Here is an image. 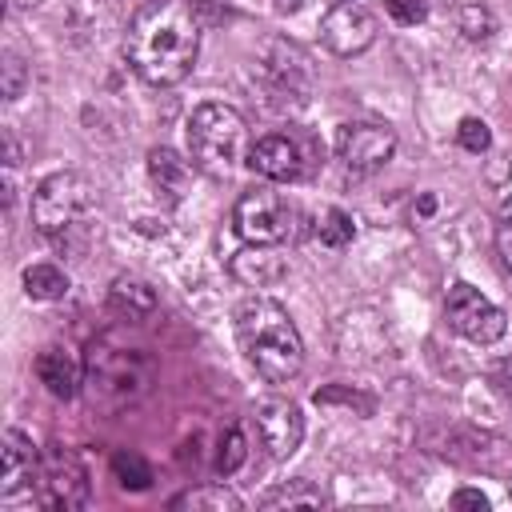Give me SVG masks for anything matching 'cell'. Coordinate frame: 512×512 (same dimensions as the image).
Segmentation results:
<instances>
[{"label":"cell","mask_w":512,"mask_h":512,"mask_svg":"<svg viewBox=\"0 0 512 512\" xmlns=\"http://www.w3.org/2000/svg\"><path fill=\"white\" fill-rule=\"evenodd\" d=\"M292 220H296V208L288 204V196L264 184L244 192L232 208V228L244 244H284L292 236Z\"/></svg>","instance_id":"cell-7"},{"label":"cell","mask_w":512,"mask_h":512,"mask_svg":"<svg viewBox=\"0 0 512 512\" xmlns=\"http://www.w3.org/2000/svg\"><path fill=\"white\" fill-rule=\"evenodd\" d=\"M124 56L152 88L180 84L200 56V16L192 0H144L124 32Z\"/></svg>","instance_id":"cell-1"},{"label":"cell","mask_w":512,"mask_h":512,"mask_svg":"<svg viewBox=\"0 0 512 512\" xmlns=\"http://www.w3.org/2000/svg\"><path fill=\"white\" fill-rule=\"evenodd\" d=\"M156 364L140 340L128 332H100L84 356V404L96 416H120L152 392Z\"/></svg>","instance_id":"cell-2"},{"label":"cell","mask_w":512,"mask_h":512,"mask_svg":"<svg viewBox=\"0 0 512 512\" xmlns=\"http://www.w3.org/2000/svg\"><path fill=\"white\" fill-rule=\"evenodd\" d=\"M248 164L268 180H296L304 176V148L288 132H268L248 148Z\"/></svg>","instance_id":"cell-12"},{"label":"cell","mask_w":512,"mask_h":512,"mask_svg":"<svg viewBox=\"0 0 512 512\" xmlns=\"http://www.w3.org/2000/svg\"><path fill=\"white\" fill-rule=\"evenodd\" d=\"M456 144H460L464 152L480 156V152L492 148V132H488V124H484L480 116H464V120L456 124Z\"/></svg>","instance_id":"cell-25"},{"label":"cell","mask_w":512,"mask_h":512,"mask_svg":"<svg viewBox=\"0 0 512 512\" xmlns=\"http://www.w3.org/2000/svg\"><path fill=\"white\" fill-rule=\"evenodd\" d=\"M260 504L264 508H320V504H328V496L308 480H288L276 492H268Z\"/></svg>","instance_id":"cell-21"},{"label":"cell","mask_w":512,"mask_h":512,"mask_svg":"<svg viewBox=\"0 0 512 512\" xmlns=\"http://www.w3.org/2000/svg\"><path fill=\"white\" fill-rule=\"evenodd\" d=\"M108 304H112V312H120L128 320H144L156 312V288L140 276H116L108 288Z\"/></svg>","instance_id":"cell-17"},{"label":"cell","mask_w":512,"mask_h":512,"mask_svg":"<svg viewBox=\"0 0 512 512\" xmlns=\"http://www.w3.org/2000/svg\"><path fill=\"white\" fill-rule=\"evenodd\" d=\"M228 272L248 284V288H268L276 280H284L288 272V256L280 252V244H244L232 260H228Z\"/></svg>","instance_id":"cell-14"},{"label":"cell","mask_w":512,"mask_h":512,"mask_svg":"<svg viewBox=\"0 0 512 512\" xmlns=\"http://www.w3.org/2000/svg\"><path fill=\"white\" fill-rule=\"evenodd\" d=\"M312 232H316V240H320L324 248H348L352 236H356V220H352L344 208H324V212L316 216Z\"/></svg>","instance_id":"cell-20"},{"label":"cell","mask_w":512,"mask_h":512,"mask_svg":"<svg viewBox=\"0 0 512 512\" xmlns=\"http://www.w3.org/2000/svg\"><path fill=\"white\" fill-rule=\"evenodd\" d=\"M396 152V132L376 120H356L340 124L336 132V160L348 176H372L380 172Z\"/></svg>","instance_id":"cell-9"},{"label":"cell","mask_w":512,"mask_h":512,"mask_svg":"<svg viewBox=\"0 0 512 512\" xmlns=\"http://www.w3.org/2000/svg\"><path fill=\"white\" fill-rule=\"evenodd\" d=\"M272 4H276V12H296L304 0H272Z\"/></svg>","instance_id":"cell-32"},{"label":"cell","mask_w":512,"mask_h":512,"mask_svg":"<svg viewBox=\"0 0 512 512\" xmlns=\"http://www.w3.org/2000/svg\"><path fill=\"white\" fill-rule=\"evenodd\" d=\"M168 508H192V512H240L244 500L224 484H200L168 500Z\"/></svg>","instance_id":"cell-18"},{"label":"cell","mask_w":512,"mask_h":512,"mask_svg":"<svg viewBox=\"0 0 512 512\" xmlns=\"http://www.w3.org/2000/svg\"><path fill=\"white\" fill-rule=\"evenodd\" d=\"M416 212H420V216H432V212H436V196H420Z\"/></svg>","instance_id":"cell-31"},{"label":"cell","mask_w":512,"mask_h":512,"mask_svg":"<svg viewBox=\"0 0 512 512\" xmlns=\"http://www.w3.org/2000/svg\"><path fill=\"white\" fill-rule=\"evenodd\" d=\"M452 508H480V512H488V496L476 492V488H460V492H452Z\"/></svg>","instance_id":"cell-29"},{"label":"cell","mask_w":512,"mask_h":512,"mask_svg":"<svg viewBox=\"0 0 512 512\" xmlns=\"http://www.w3.org/2000/svg\"><path fill=\"white\" fill-rule=\"evenodd\" d=\"M184 136H188L192 164L212 180H228L240 168V160L248 156V128L232 104H216V100L200 104L188 116Z\"/></svg>","instance_id":"cell-4"},{"label":"cell","mask_w":512,"mask_h":512,"mask_svg":"<svg viewBox=\"0 0 512 512\" xmlns=\"http://www.w3.org/2000/svg\"><path fill=\"white\" fill-rule=\"evenodd\" d=\"M444 320L452 332H460L472 344H496L508 332V312L500 304H492L480 288H472L468 280H452L444 292Z\"/></svg>","instance_id":"cell-8"},{"label":"cell","mask_w":512,"mask_h":512,"mask_svg":"<svg viewBox=\"0 0 512 512\" xmlns=\"http://www.w3.org/2000/svg\"><path fill=\"white\" fill-rule=\"evenodd\" d=\"M96 200H100V192L84 172H52L32 192V224H36V232L60 240L92 216Z\"/></svg>","instance_id":"cell-5"},{"label":"cell","mask_w":512,"mask_h":512,"mask_svg":"<svg viewBox=\"0 0 512 512\" xmlns=\"http://www.w3.org/2000/svg\"><path fill=\"white\" fill-rule=\"evenodd\" d=\"M256 432H260V444L276 456V460H288L300 440H304V412L296 400L288 396H264L256 404Z\"/></svg>","instance_id":"cell-11"},{"label":"cell","mask_w":512,"mask_h":512,"mask_svg":"<svg viewBox=\"0 0 512 512\" xmlns=\"http://www.w3.org/2000/svg\"><path fill=\"white\" fill-rule=\"evenodd\" d=\"M508 492H512V484H508Z\"/></svg>","instance_id":"cell-33"},{"label":"cell","mask_w":512,"mask_h":512,"mask_svg":"<svg viewBox=\"0 0 512 512\" xmlns=\"http://www.w3.org/2000/svg\"><path fill=\"white\" fill-rule=\"evenodd\" d=\"M496 252H500V264L504 272L512 276V196L500 204L496 212Z\"/></svg>","instance_id":"cell-28"},{"label":"cell","mask_w":512,"mask_h":512,"mask_svg":"<svg viewBox=\"0 0 512 512\" xmlns=\"http://www.w3.org/2000/svg\"><path fill=\"white\" fill-rule=\"evenodd\" d=\"M460 32H464L468 40H488V36L496 32L492 8H484V4H464V8H460Z\"/></svg>","instance_id":"cell-24"},{"label":"cell","mask_w":512,"mask_h":512,"mask_svg":"<svg viewBox=\"0 0 512 512\" xmlns=\"http://www.w3.org/2000/svg\"><path fill=\"white\" fill-rule=\"evenodd\" d=\"M492 376H496V388L512 400V356H504V360L496 364V372H492Z\"/></svg>","instance_id":"cell-30"},{"label":"cell","mask_w":512,"mask_h":512,"mask_svg":"<svg viewBox=\"0 0 512 512\" xmlns=\"http://www.w3.org/2000/svg\"><path fill=\"white\" fill-rule=\"evenodd\" d=\"M0 76H4V100H20L24 96V84H28V64L16 52H4Z\"/></svg>","instance_id":"cell-26"},{"label":"cell","mask_w":512,"mask_h":512,"mask_svg":"<svg viewBox=\"0 0 512 512\" xmlns=\"http://www.w3.org/2000/svg\"><path fill=\"white\" fill-rule=\"evenodd\" d=\"M24 292L32 300H60L68 292V276L56 264H28L24 268Z\"/></svg>","instance_id":"cell-19"},{"label":"cell","mask_w":512,"mask_h":512,"mask_svg":"<svg viewBox=\"0 0 512 512\" xmlns=\"http://www.w3.org/2000/svg\"><path fill=\"white\" fill-rule=\"evenodd\" d=\"M244 460H248V436H244V428H240V424H228V428L220 432L216 472H220V476H232V472H236Z\"/></svg>","instance_id":"cell-23"},{"label":"cell","mask_w":512,"mask_h":512,"mask_svg":"<svg viewBox=\"0 0 512 512\" xmlns=\"http://www.w3.org/2000/svg\"><path fill=\"white\" fill-rule=\"evenodd\" d=\"M192 168L196 164H188L176 148H152L148 152V176H152V184L168 196V200H184V192H188V184H192Z\"/></svg>","instance_id":"cell-16"},{"label":"cell","mask_w":512,"mask_h":512,"mask_svg":"<svg viewBox=\"0 0 512 512\" xmlns=\"http://www.w3.org/2000/svg\"><path fill=\"white\" fill-rule=\"evenodd\" d=\"M36 460H40V452L32 448V440L20 428H8L4 432V448H0V496L8 504L20 496V488H28V496H32Z\"/></svg>","instance_id":"cell-13"},{"label":"cell","mask_w":512,"mask_h":512,"mask_svg":"<svg viewBox=\"0 0 512 512\" xmlns=\"http://www.w3.org/2000/svg\"><path fill=\"white\" fill-rule=\"evenodd\" d=\"M236 340H240L244 360L268 384H288L304 368L300 328L292 324L288 308L268 300V296H252V300L240 304V312H236Z\"/></svg>","instance_id":"cell-3"},{"label":"cell","mask_w":512,"mask_h":512,"mask_svg":"<svg viewBox=\"0 0 512 512\" xmlns=\"http://www.w3.org/2000/svg\"><path fill=\"white\" fill-rule=\"evenodd\" d=\"M36 376L56 400H68L84 388V364H76V356L68 348H56V344L36 356Z\"/></svg>","instance_id":"cell-15"},{"label":"cell","mask_w":512,"mask_h":512,"mask_svg":"<svg viewBox=\"0 0 512 512\" xmlns=\"http://www.w3.org/2000/svg\"><path fill=\"white\" fill-rule=\"evenodd\" d=\"M88 492H92V480H88L80 452L64 444H48L36 460L32 504L52 508V512H76L88 504Z\"/></svg>","instance_id":"cell-6"},{"label":"cell","mask_w":512,"mask_h":512,"mask_svg":"<svg viewBox=\"0 0 512 512\" xmlns=\"http://www.w3.org/2000/svg\"><path fill=\"white\" fill-rule=\"evenodd\" d=\"M320 40L328 52L336 56H360L364 48H372L376 40V16L356 4V0H340L336 8L324 12L320 20Z\"/></svg>","instance_id":"cell-10"},{"label":"cell","mask_w":512,"mask_h":512,"mask_svg":"<svg viewBox=\"0 0 512 512\" xmlns=\"http://www.w3.org/2000/svg\"><path fill=\"white\" fill-rule=\"evenodd\" d=\"M384 12L400 24V28H416L428 20V0H384Z\"/></svg>","instance_id":"cell-27"},{"label":"cell","mask_w":512,"mask_h":512,"mask_svg":"<svg viewBox=\"0 0 512 512\" xmlns=\"http://www.w3.org/2000/svg\"><path fill=\"white\" fill-rule=\"evenodd\" d=\"M112 476L128 492H148L152 488V468H148V460L140 452H116L112 456Z\"/></svg>","instance_id":"cell-22"}]
</instances>
